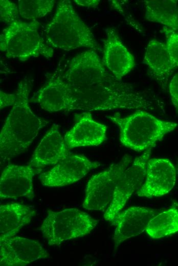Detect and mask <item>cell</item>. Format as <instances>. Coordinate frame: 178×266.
<instances>
[{"label":"cell","instance_id":"cell-11","mask_svg":"<svg viewBox=\"0 0 178 266\" xmlns=\"http://www.w3.org/2000/svg\"><path fill=\"white\" fill-rule=\"evenodd\" d=\"M176 171L167 159H149L146 166L145 180L136 194L140 197L151 198L164 195L173 188Z\"/></svg>","mask_w":178,"mask_h":266},{"label":"cell","instance_id":"cell-24","mask_svg":"<svg viewBox=\"0 0 178 266\" xmlns=\"http://www.w3.org/2000/svg\"><path fill=\"white\" fill-rule=\"evenodd\" d=\"M19 10L17 5L8 0L0 1V19L3 22L10 24L19 20Z\"/></svg>","mask_w":178,"mask_h":266},{"label":"cell","instance_id":"cell-17","mask_svg":"<svg viewBox=\"0 0 178 266\" xmlns=\"http://www.w3.org/2000/svg\"><path fill=\"white\" fill-rule=\"evenodd\" d=\"M69 150L59 130V126L54 124L35 148L28 165L36 171L55 165L70 153Z\"/></svg>","mask_w":178,"mask_h":266},{"label":"cell","instance_id":"cell-1","mask_svg":"<svg viewBox=\"0 0 178 266\" xmlns=\"http://www.w3.org/2000/svg\"><path fill=\"white\" fill-rule=\"evenodd\" d=\"M62 77L69 88L72 110L155 109L150 96L108 72L94 50L73 58Z\"/></svg>","mask_w":178,"mask_h":266},{"label":"cell","instance_id":"cell-14","mask_svg":"<svg viewBox=\"0 0 178 266\" xmlns=\"http://www.w3.org/2000/svg\"><path fill=\"white\" fill-rule=\"evenodd\" d=\"M158 213L159 210L144 207H132L121 211L111 222L115 226V247L145 231L148 222Z\"/></svg>","mask_w":178,"mask_h":266},{"label":"cell","instance_id":"cell-8","mask_svg":"<svg viewBox=\"0 0 178 266\" xmlns=\"http://www.w3.org/2000/svg\"><path fill=\"white\" fill-rule=\"evenodd\" d=\"M149 148L134 160L120 179L113 198L104 214L105 220L112 222L119 213L136 190L143 184L146 175V166L151 154Z\"/></svg>","mask_w":178,"mask_h":266},{"label":"cell","instance_id":"cell-28","mask_svg":"<svg viewBox=\"0 0 178 266\" xmlns=\"http://www.w3.org/2000/svg\"><path fill=\"white\" fill-rule=\"evenodd\" d=\"M177 171H178V168H177Z\"/></svg>","mask_w":178,"mask_h":266},{"label":"cell","instance_id":"cell-27","mask_svg":"<svg viewBox=\"0 0 178 266\" xmlns=\"http://www.w3.org/2000/svg\"><path fill=\"white\" fill-rule=\"evenodd\" d=\"M74 1L77 5L87 8L96 7L100 3L99 0H74Z\"/></svg>","mask_w":178,"mask_h":266},{"label":"cell","instance_id":"cell-26","mask_svg":"<svg viewBox=\"0 0 178 266\" xmlns=\"http://www.w3.org/2000/svg\"><path fill=\"white\" fill-rule=\"evenodd\" d=\"M16 99V94H7L2 90L0 92V107L1 109L13 105Z\"/></svg>","mask_w":178,"mask_h":266},{"label":"cell","instance_id":"cell-16","mask_svg":"<svg viewBox=\"0 0 178 266\" xmlns=\"http://www.w3.org/2000/svg\"><path fill=\"white\" fill-rule=\"evenodd\" d=\"M106 34L102 62L115 78L122 81L135 66V58L114 28L107 29Z\"/></svg>","mask_w":178,"mask_h":266},{"label":"cell","instance_id":"cell-18","mask_svg":"<svg viewBox=\"0 0 178 266\" xmlns=\"http://www.w3.org/2000/svg\"><path fill=\"white\" fill-rule=\"evenodd\" d=\"M151 76L165 90L169 78L176 68L171 59L165 43L157 39L150 40L144 58Z\"/></svg>","mask_w":178,"mask_h":266},{"label":"cell","instance_id":"cell-13","mask_svg":"<svg viewBox=\"0 0 178 266\" xmlns=\"http://www.w3.org/2000/svg\"><path fill=\"white\" fill-rule=\"evenodd\" d=\"M75 123L64 136L69 149L82 146H98L107 139V127L96 121L90 112L75 115Z\"/></svg>","mask_w":178,"mask_h":266},{"label":"cell","instance_id":"cell-9","mask_svg":"<svg viewBox=\"0 0 178 266\" xmlns=\"http://www.w3.org/2000/svg\"><path fill=\"white\" fill-rule=\"evenodd\" d=\"M83 154L70 153L50 170L39 177L43 186L61 187L74 183L83 178L90 171L100 166Z\"/></svg>","mask_w":178,"mask_h":266},{"label":"cell","instance_id":"cell-21","mask_svg":"<svg viewBox=\"0 0 178 266\" xmlns=\"http://www.w3.org/2000/svg\"><path fill=\"white\" fill-rule=\"evenodd\" d=\"M146 233L153 239H159L178 232V203H174L168 209L158 213L148 222Z\"/></svg>","mask_w":178,"mask_h":266},{"label":"cell","instance_id":"cell-6","mask_svg":"<svg viewBox=\"0 0 178 266\" xmlns=\"http://www.w3.org/2000/svg\"><path fill=\"white\" fill-rule=\"evenodd\" d=\"M98 223V220L76 208L60 211L48 210L39 230L49 245H58L86 235Z\"/></svg>","mask_w":178,"mask_h":266},{"label":"cell","instance_id":"cell-3","mask_svg":"<svg viewBox=\"0 0 178 266\" xmlns=\"http://www.w3.org/2000/svg\"><path fill=\"white\" fill-rule=\"evenodd\" d=\"M44 32L47 42L52 48L65 51L80 47L100 50L93 33L68 0L57 3L55 15L46 26Z\"/></svg>","mask_w":178,"mask_h":266},{"label":"cell","instance_id":"cell-5","mask_svg":"<svg viewBox=\"0 0 178 266\" xmlns=\"http://www.w3.org/2000/svg\"><path fill=\"white\" fill-rule=\"evenodd\" d=\"M40 23L36 20L26 23L14 21L4 29L0 35V49L8 58L22 61L42 56L47 59L53 55V49L38 32Z\"/></svg>","mask_w":178,"mask_h":266},{"label":"cell","instance_id":"cell-23","mask_svg":"<svg viewBox=\"0 0 178 266\" xmlns=\"http://www.w3.org/2000/svg\"><path fill=\"white\" fill-rule=\"evenodd\" d=\"M163 32L166 36V46L169 56L176 66H178V31L163 27Z\"/></svg>","mask_w":178,"mask_h":266},{"label":"cell","instance_id":"cell-20","mask_svg":"<svg viewBox=\"0 0 178 266\" xmlns=\"http://www.w3.org/2000/svg\"><path fill=\"white\" fill-rule=\"evenodd\" d=\"M146 19L164 27L178 31V9L174 0L145 1Z\"/></svg>","mask_w":178,"mask_h":266},{"label":"cell","instance_id":"cell-19","mask_svg":"<svg viewBox=\"0 0 178 266\" xmlns=\"http://www.w3.org/2000/svg\"><path fill=\"white\" fill-rule=\"evenodd\" d=\"M36 211L30 206L10 203L0 206V237L15 236L35 216Z\"/></svg>","mask_w":178,"mask_h":266},{"label":"cell","instance_id":"cell-7","mask_svg":"<svg viewBox=\"0 0 178 266\" xmlns=\"http://www.w3.org/2000/svg\"><path fill=\"white\" fill-rule=\"evenodd\" d=\"M131 162V157L126 154L119 162L92 176L86 187L83 208L88 210L99 211L107 209L113 198L118 182Z\"/></svg>","mask_w":178,"mask_h":266},{"label":"cell","instance_id":"cell-15","mask_svg":"<svg viewBox=\"0 0 178 266\" xmlns=\"http://www.w3.org/2000/svg\"><path fill=\"white\" fill-rule=\"evenodd\" d=\"M30 102L50 112L71 110L70 91L62 74L59 72L50 74L48 80L34 94Z\"/></svg>","mask_w":178,"mask_h":266},{"label":"cell","instance_id":"cell-12","mask_svg":"<svg viewBox=\"0 0 178 266\" xmlns=\"http://www.w3.org/2000/svg\"><path fill=\"white\" fill-rule=\"evenodd\" d=\"M35 171L29 165H7L1 175V199L23 197L32 199L34 198L33 179Z\"/></svg>","mask_w":178,"mask_h":266},{"label":"cell","instance_id":"cell-4","mask_svg":"<svg viewBox=\"0 0 178 266\" xmlns=\"http://www.w3.org/2000/svg\"><path fill=\"white\" fill-rule=\"evenodd\" d=\"M107 118L119 128V139L124 146L136 151L151 148L177 124L157 118L144 110H137L125 117L119 114Z\"/></svg>","mask_w":178,"mask_h":266},{"label":"cell","instance_id":"cell-2","mask_svg":"<svg viewBox=\"0 0 178 266\" xmlns=\"http://www.w3.org/2000/svg\"><path fill=\"white\" fill-rule=\"evenodd\" d=\"M32 82L25 77L18 83L16 99L0 133L1 165L24 152L48 122L29 106Z\"/></svg>","mask_w":178,"mask_h":266},{"label":"cell","instance_id":"cell-10","mask_svg":"<svg viewBox=\"0 0 178 266\" xmlns=\"http://www.w3.org/2000/svg\"><path fill=\"white\" fill-rule=\"evenodd\" d=\"M49 257L37 241L15 236L0 237L1 266H25Z\"/></svg>","mask_w":178,"mask_h":266},{"label":"cell","instance_id":"cell-25","mask_svg":"<svg viewBox=\"0 0 178 266\" xmlns=\"http://www.w3.org/2000/svg\"><path fill=\"white\" fill-rule=\"evenodd\" d=\"M169 91L172 104L176 113H178V72L170 80Z\"/></svg>","mask_w":178,"mask_h":266},{"label":"cell","instance_id":"cell-22","mask_svg":"<svg viewBox=\"0 0 178 266\" xmlns=\"http://www.w3.org/2000/svg\"><path fill=\"white\" fill-rule=\"evenodd\" d=\"M19 15L26 19L34 20L44 17L50 12L54 6L53 0H19Z\"/></svg>","mask_w":178,"mask_h":266}]
</instances>
